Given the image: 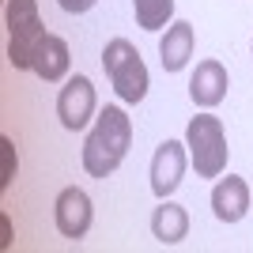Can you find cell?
<instances>
[{
  "label": "cell",
  "instance_id": "obj_1",
  "mask_svg": "<svg viewBox=\"0 0 253 253\" xmlns=\"http://www.w3.org/2000/svg\"><path fill=\"white\" fill-rule=\"evenodd\" d=\"M132 144V117L121 106H106L95 117V128L87 132L84 144V170L91 178H110L128 155Z\"/></svg>",
  "mask_w": 253,
  "mask_h": 253
},
{
  "label": "cell",
  "instance_id": "obj_2",
  "mask_svg": "<svg viewBox=\"0 0 253 253\" xmlns=\"http://www.w3.org/2000/svg\"><path fill=\"white\" fill-rule=\"evenodd\" d=\"M185 148H189V163L197 170V178H219L227 170V132L215 114H197L185 128Z\"/></svg>",
  "mask_w": 253,
  "mask_h": 253
},
{
  "label": "cell",
  "instance_id": "obj_3",
  "mask_svg": "<svg viewBox=\"0 0 253 253\" xmlns=\"http://www.w3.org/2000/svg\"><path fill=\"white\" fill-rule=\"evenodd\" d=\"M102 68L114 84L117 98L128 106H136L140 98L148 95V64L140 57V49L128 38H110L102 49Z\"/></svg>",
  "mask_w": 253,
  "mask_h": 253
},
{
  "label": "cell",
  "instance_id": "obj_4",
  "mask_svg": "<svg viewBox=\"0 0 253 253\" xmlns=\"http://www.w3.org/2000/svg\"><path fill=\"white\" fill-rule=\"evenodd\" d=\"M8 64L15 72H31L34 53L45 42V27L38 19V0H8Z\"/></svg>",
  "mask_w": 253,
  "mask_h": 253
},
{
  "label": "cell",
  "instance_id": "obj_5",
  "mask_svg": "<svg viewBox=\"0 0 253 253\" xmlns=\"http://www.w3.org/2000/svg\"><path fill=\"white\" fill-rule=\"evenodd\" d=\"M185 167H189V148L181 140H163L155 148V159H151V193L159 201H167L170 193L181 185Z\"/></svg>",
  "mask_w": 253,
  "mask_h": 253
},
{
  "label": "cell",
  "instance_id": "obj_6",
  "mask_svg": "<svg viewBox=\"0 0 253 253\" xmlns=\"http://www.w3.org/2000/svg\"><path fill=\"white\" fill-rule=\"evenodd\" d=\"M57 117H61V125L68 132L87 128V121L95 117V87H91L87 76H72L61 87V95H57Z\"/></svg>",
  "mask_w": 253,
  "mask_h": 253
},
{
  "label": "cell",
  "instance_id": "obj_7",
  "mask_svg": "<svg viewBox=\"0 0 253 253\" xmlns=\"http://www.w3.org/2000/svg\"><path fill=\"white\" fill-rule=\"evenodd\" d=\"M53 219H57V231L64 238H84L91 231V219H95V208H91V197H87L80 185H68V189L57 193V204H53Z\"/></svg>",
  "mask_w": 253,
  "mask_h": 253
},
{
  "label": "cell",
  "instance_id": "obj_8",
  "mask_svg": "<svg viewBox=\"0 0 253 253\" xmlns=\"http://www.w3.org/2000/svg\"><path fill=\"white\" fill-rule=\"evenodd\" d=\"M211 211H215V219L219 223H238L250 211V185H246V178H238V174H227L219 181H215V189H211Z\"/></svg>",
  "mask_w": 253,
  "mask_h": 253
},
{
  "label": "cell",
  "instance_id": "obj_9",
  "mask_svg": "<svg viewBox=\"0 0 253 253\" xmlns=\"http://www.w3.org/2000/svg\"><path fill=\"white\" fill-rule=\"evenodd\" d=\"M227 87H231V80H227V68H223L219 61H201L197 72L189 76V98L201 106V110L219 106L223 98H227Z\"/></svg>",
  "mask_w": 253,
  "mask_h": 253
},
{
  "label": "cell",
  "instance_id": "obj_10",
  "mask_svg": "<svg viewBox=\"0 0 253 253\" xmlns=\"http://www.w3.org/2000/svg\"><path fill=\"white\" fill-rule=\"evenodd\" d=\"M189 57H193V23L178 19L167 27L163 42H159V61L167 72H181L189 64Z\"/></svg>",
  "mask_w": 253,
  "mask_h": 253
},
{
  "label": "cell",
  "instance_id": "obj_11",
  "mask_svg": "<svg viewBox=\"0 0 253 253\" xmlns=\"http://www.w3.org/2000/svg\"><path fill=\"white\" fill-rule=\"evenodd\" d=\"M68 64H72V57H68V42L57 38V34H45V42L38 45V53H34L31 72L38 76V80H45V84H57V80L68 76Z\"/></svg>",
  "mask_w": 253,
  "mask_h": 253
},
{
  "label": "cell",
  "instance_id": "obj_12",
  "mask_svg": "<svg viewBox=\"0 0 253 253\" xmlns=\"http://www.w3.org/2000/svg\"><path fill=\"white\" fill-rule=\"evenodd\" d=\"M151 234H155L163 246H178L181 238L189 234V211L167 197V201L155 208V215H151Z\"/></svg>",
  "mask_w": 253,
  "mask_h": 253
},
{
  "label": "cell",
  "instance_id": "obj_13",
  "mask_svg": "<svg viewBox=\"0 0 253 253\" xmlns=\"http://www.w3.org/2000/svg\"><path fill=\"white\" fill-rule=\"evenodd\" d=\"M132 11H136V27L163 31L174 19V0H132Z\"/></svg>",
  "mask_w": 253,
  "mask_h": 253
},
{
  "label": "cell",
  "instance_id": "obj_14",
  "mask_svg": "<svg viewBox=\"0 0 253 253\" xmlns=\"http://www.w3.org/2000/svg\"><path fill=\"white\" fill-rule=\"evenodd\" d=\"M0 159H4V167H0V189H8L11 178H15V148H11L8 136H0Z\"/></svg>",
  "mask_w": 253,
  "mask_h": 253
},
{
  "label": "cell",
  "instance_id": "obj_15",
  "mask_svg": "<svg viewBox=\"0 0 253 253\" xmlns=\"http://www.w3.org/2000/svg\"><path fill=\"white\" fill-rule=\"evenodd\" d=\"M57 4H61L64 11H68V15H84V11H91L98 4V0H57Z\"/></svg>",
  "mask_w": 253,
  "mask_h": 253
},
{
  "label": "cell",
  "instance_id": "obj_16",
  "mask_svg": "<svg viewBox=\"0 0 253 253\" xmlns=\"http://www.w3.org/2000/svg\"><path fill=\"white\" fill-rule=\"evenodd\" d=\"M11 246V223H8V215H0V250H8Z\"/></svg>",
  "mask_w": 253,
  "mask_h": 253
}]
</instances>
